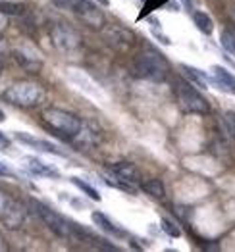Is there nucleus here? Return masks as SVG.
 <instances>
[{"instance_id":"obj_4","label":"nucleus","mask_w":235,"mask_h":252,"mask_svg":"<svg viewBox=\"0 0 235 252\" xmlns=\"http://www.w3.org/2000/svg\"><path fill=\"white\" fill-rule=\"evenodd\" d=\"M2 98L18 108H35L44 100V87L31 79H22L10 85Z\"/></svg>"},{"instance_id":"obj_16","label":"nucleus","mask_w":235,"mask_h":252,"mask_svg":"<svg viewBox=\"0 0 235 252\" xmlns=\"http://www.w3.org/2000/svg\"><path fill=\"white\" fill-rule=\"evenodd\" d=\"M193 23H195V27L202 33V35H212L214 31V21L212 18L206 14V12H201V10H195L193 12Z\"/></svg>"},{"instance_id":"obj_22","label":"nucleus","mask_w":235,"mask_h":252,"mask_svg":"<svg viewBox=\"0 0 235 252\" xmlns=\"http://www.w3.org/2000/svg\"><path fill=\"white\" fill-rule=\"evenodd\" d=\"M162 231L164 233H168L170 237H181V229L173 223V221H170V220H162Z\"/></svg>"},{"instance_id":"obj_14","label":"nucleus","mask_w":235,"mask_h":252,"mask_svg":"<svg viewBox=\"0 0 235 252\" xmlns=\"http://www.w3.org/2000/svg\"><path fill=\"white\" fill-rule=\"evenodd\" d=\"M91 220H93V223H95L97 227H101L102 231L108 233V235H112V237H120V239H122V237H126V231H124L122 227L114 225V223L108 220L102 212H93Z\"/></svg>"},{"instance_id":"obj_3","label":"nucleus","mask_w":235,"mask_h":252,"mask_svg":"<svg viewBox=\"0 0 235 252\" xmlns=\"http://www.w3.org/2000/svg\"><path fill=\"white\" fill-rule=\"evenodd\" d=\"M29 210L33 212L37 218L43 220V223L50 229L52 233H56L58 237H66V239H71V237H79L81 235V227L75 225L73 221H69L67 218H64L62 214L54 212L52 208H48L46 204L35 200V198H29Z\"/></svg>"},{"instance_id":"obj_20","label":"nucleus","mask_w":235,"mask_h":252,"mask_svg":"<svg viewBox=\"0 0 235 252\" xmlns=\"http://www.w3.org/2000/svg\"><path fill=\"white\" fill-rule=\"evenodd\" d=\"M220 42H222V46H224L228 52L235 54V27L224 29V31H222V37H220Z\"/></svg>"},{"instance_id":"obj_2","label":"nucleus","mask_w":235,"mask_h":252,"mask_svg":"<svg viewBox=\"0 0 235 252\" xmlns=\"http://www.w3.org/2000/svg\"><path fill=\"white\" fill-rule=\"evenodd\" d=\"M41 122L46 129H50L52 133H56L58 137L67 139V141H73L85 126L81 118H77L75 114L62 110V108H54V106L44 108L41 112Z\"/></svg>"},{"instance_id":"obj_1","label":"nucleus","mask_w":235,"mask_h":252,"mask_svg":"<svg viewBox=\"0 0 235 252\" xmlns=\"http://www.w3.org/2000/svg\"><path fill=\"white\" fill-rule=\"evenodd\" d=\"M131 71L137 79H145L150 83H162V81L168 79L170 63L158 50L147 46L135 56Z\"/></svg>"},{"instance_id":"obj_26","label":"nucleus","mask_w":235,"mask_h":252,"mask_svg":"<svg viewBox=\"0 0 235 252\" xmlns=\"http://www.w3.org/2000/svg\"><path fill=\"white\" fill-rule=\"evenodd\" d=\"M97 4H102V6H110V0H95Z\"/></svg>"},{"instance_id":"obj_18","label":"nucleus","mask_w":235,"mask_h":252,"mask_svg":"<svg viewBox=\"0 0 235 252\" xmlns=\"http://www.w3.org/2000/svg\"><path fill=\"white\" fill-rule=\"evenodd\" d=\"M27 6L22 2H0V14L2 16H23Z\"/></svg>"},{"instance_id":"obj_23","label":"nucleus","mask_w":235,"mask_h":252,"mask_svg":"<svg viewBox=\"0 0 235 252\" xmlns=\"http://www.w3.org/2000/svg\"><path fill=\"white\" fill-rule=\"evenodd\" d=\"M0 177H14V171L2 162H0Z\"/></svg>"},{"instance_id":"obj_27","label":"nucleus","mask_w":235,"mask_h":252,"mask_svg":"<svg viewBox=\"0 0 235 252\" xmlns=\"http://www.w3.org/2000/svg\"><path fill=\"white\" fill-rule=\"evenodd\" d=\"M4 120H6V114H4L2 110H0V122H4Z\"/></svg>"},{"instance_id":"obj_8","label":"nucleus","mask_w":235,"mask_h":252,"mask_svg":"<svg viewBox=\"0 0 235 252\" xmlns=\"http://www.w3.org/2000/svg\"><path fill=\"white\" fill-rule=\"evenodd\" d=\"M71 10L89 27L102 29V25H104V12L95 4V0H75Z\"/></svg>"},{"instance_id":"obj_15","label":"nucleus","mask_w":235,"mask_h":252,"mask_svg":"<svg viewBox=\"0 0 235 252\" xmlns=\"http://www.w3.org/2000/svg\"><path fill=\"white\" fill-rule=\"evenodd\" d=\"M14 56H16V62L20 63L25 71H29V73H37V71L43 67V60H41V58H37V56H29L27 52L16 50Z\"/></svg>"},{"instance_id":"obj_7","label":"nucleus","mask_w":235,"mask_h":252,"mask_svg":"<svg viewBox=\"0 0 235 252\" xmlns=\"http://www.w3.org/2000/svg\"><path fill=\"white\" fill-rule=\"evenodd\" d=\"M50 37H52L54 46L60 52H75L81 46L79 33L75 29H71L69 25H66V23H56L50 31Z\"/></svg>"},{"instance_id":"obj_9","label":"nucleus","mask_w":235,"mask_h":252,"mask_svg":"<svg viewBox=\"0 0 235 252\" xmlns=\"http://www.w3.org/2000/svg\"><path fill=\"white\" fill-rule=\"evenodd\" d=\"M110 175L112 177H116V179H120V181H124V183H128L131 187H135V185H139L143 179H141V171L137 169L135 164H131V162H118V164H112L110 168Z\"/></svg>"},{"instance_id":"obj_12","label":"nucleus","mask_w":235,"mask_h":252,"mask_svg":"<svg viewBox=\"0 0 235 252\" xmlns=\"http://www.w3.org/2000/svg\"><path fill=\"white\" fill-rule=\"evenodd\" d=\"M214 71V87H218L224 93H230L235 96V75L230 73L226 67L222 65H212Z\"/></svg>"},{"instance_id":"obj_5","label":"nucleus","mask_w":235,"mask_h":252,"mask_svg":"<svg viewBox=\"0 0 235 252\" xmlns=\"http://www.w3.org/2000/svg\"><path fill=\"white\" fill-rule=\"evenodd\" d=\"M173 96H175L177 108L183 114H208L210 112L208 100L185 77H179L173 83Z\"/></svg>"},{"instance_id":"obj_28","label":"nucleus","mask_w":235,"mask_h":252,"mask_svg":"<svg viewBox=\"0 0 235 252\" xmlns=\"http://www.w3.org/2000/svg\"><path fill=\"white\" fill-rule=\"evenodd\" d=\"M2 67H4V65H2V60H0V75H2Z\"/></svg>"},{"instance_id":"obj_11","label":"nucleus","mask_w":235,"mask_h":252,"mask_svg":"<svg viewBox=\"0 0 235 252\" xmlns=\"http://www.w3.org/2000/svg\"><path fill=\"white\" fill-rule=\"evenodd\" d=\"M14 137H16V141H20L22 145H27V147H31V148H39V150H43V152H48V154L66 158V154L56 147V145H52V143H48V141H43V139H35V137L29 135V133H14Z\"/></svg>"},{"instance_id":"obj_21","label":"nucleus","mask_w":235,"mask_h":252,"mask_svg":"<svg viewBox=\"0 0 235 252\" xmlns=\"http://www.w3.org/2000/svg\"><path fill=\"white\" fill-rule=\"evenodd\" d=\"M222 127H224V133L235 141V112H226L222 116Z\"/></svg>"},{"instance_id":"obj_13","label":"nucleus","mask_w":235,"mask_h":252,"mask_svg":"<svg viewBox=\"0 0 235 252\" xmlns=\"http://www.w3.org/2000/svg\"><path fill=\"white\" fill-rule=\"evenodd\" d=\"M179 67H181V71H183V77L191 85H195L197 89H206L208 83L214 85V77H208V73H204L202 69H197V67L187 65V63H181Z\"/></svg>"},{"instance_id":"obj_17","label":"nucleus","mask_w":235,"mask_h":252,"mask_svg":"<svg viewBox=\"0 0 235 252\" xmlns=\"http://www.w3.org/2000/svg\"><path fill=\"white\" fill-rule=\"evenodd\" d=\"M141 189L145 190L149 196H152L154 200H164L166 198V189H164V183L160 179H147V181H141Z\"/></svg>"},{"instance_id":"obj_19","label":"nucleus","mask_w":235,"mask_h":252,"mask_svg":"<svg viewBox=\"0 0 235 252\" xmlns=\"http://www.w3.org/2000/svg\"><path fill=\"white\" fill-rule=\"evenodd\" d=\"M69 181H71V183H73L77 189L81 190V192H85L89 198H93V200H97V202L101 200V194H99V190L95 189V187H91L89 183H85L83 179H79V177H71Z\"/></svg>"},{"instance_id":"obj_10","label":"nucleus","mask_w":235,"mask_h":252,"mask_svg":"<svg viewBox=\"0 0 235 252\" xmlns=\"http://www.w3.org/2000/svg\"><path fill=\"white\" fill-rule=\"evenodd\" d=\"M22 162H23V168L27 169L29 173H33V175L50 177V179H58V177H60V171L54 168V166L44 164L43 160H39V158H35V156H27V158H23Z\"/></svg>"},{"instance_id":"obj_25","label":"nucleus","mask_w":235,"mask_h":252,"mask_svg":"<svg viewBox=\"0 0 235 252\" xmlns=\"http://www.w3.org/2000/svg\"><path fill=\"white\" fill-rule=\"evenodd\" d=\"M52 2H54V4H58V6H62V8H64V6H67V8H71L75 0H52Z\"/></svg>"},{"instance_id":"obj_24","label":"nucleus","mask_w":235,"mask_h":252,"mask_svg":"<svg viewBox=\"0 0 235 252\" xmlns=\"http://www.w3.org/2000/svg\"><path fill=\"white\" fill-rule=\"evenodd\" d=\"M10 147V139L0 131V148H8Z\"/></svg>"},{"instance_id":"obj_6","label":"nucleus","mask_w":235,"mask_h":252,"mask_svg":"<svg viewBox=\"0 0 235 252\" xmlns=\"http://www.w3.org/2000/svg\"><path fill=\"white\" fill-rule=\"evenodd\" d=\"M25 216H27V210L23 208L22 202H18L10 192L0 189V221L16 229L23 223Z\"/></svg>"}]
</instances>
